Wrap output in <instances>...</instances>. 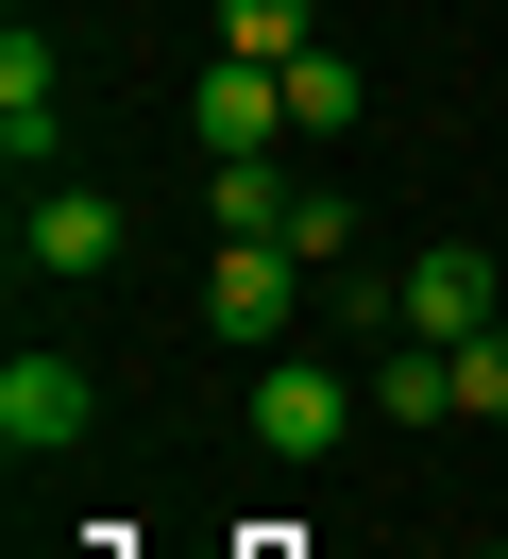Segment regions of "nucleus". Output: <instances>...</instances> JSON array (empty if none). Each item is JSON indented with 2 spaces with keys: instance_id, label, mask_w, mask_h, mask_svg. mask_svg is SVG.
I'll use <instances>...</instances> for the list:
<instances>
[{
  "instance_id": "f257e3e1",
  "label": "nucleus",
  "mask_w": 508,
  "mask_h": 559,
  "mask_svg": "<svg viewBox=\"0 0 508 559\" xmlns=\"http://www.w3.org/2000/svg\"><path fill=\"white\" fill-rule=\"evenodd\" d=\"M288 306H305V254L288 238H221V254H203V322H221V340L288 356Z\"/></svg>"
},
{
  "instance_id": "f03ea898",
  "label": "nucleus",
  "mask_w": 508,
  "mask_h": 559,
  "mask_svg": "<svg viewBox=\"0 0 508 559\" xmlns=\"http://www.w3.org/2000/svg\"><path fill=\"white\" fill-rule=\"evenodd\" d=\"M356 407H373V390H339L322 356H271V373H255V407H237V424H255L271 457H339V441H356Z\"/></svg>"
},
{
  "instance_id": "7ed1b4c3",
  "label": "nucleus",
  "mask_w": 508,
  "mask_h": 559,
  "mask_svg": "<svg viewBox=\"0 0 508 559\" xmlns=\"http://www.w3.org/2000/svg\"><path fill=\"white\" fill-rule=\"evenodd\" d=\"M85 424H102L85 356H0V457H68Z\"/></svg>"
},
{
  "instance_id": "20e7f679",
  "label": "nucleus",
  "mask_w": 508,
  "mask_h": 559,
  "mask_svg": "<svg viewBox=\"0 0 508 559\" xmlns=\"http://www.w3.org/2000/svg\"><path fill=\"white\" fill-rule=\"evenodd\" d=\"M390 288H406V340H440V356H458V340H492V322H508V272H492L474 238H440L424 272H390Z\"/></svg>"
},
{
  "instance_id": "39448f33",
  "label": "nucleus",
  "mask_w": 508,
  "mask_h": 559,
  "mask_svg": "<svg viewBox=\"0 0 508 559\" xmlns=\"http://www.w3.org/2000/svg\"><path fill=\"white\" fill-rule=\"evenodd\" d=\"M0 153H17V170H51V153H68V69H51L34 17L0 35Z\"/></svg>"
},
{
  "instance_id": "423d86ee",
  "label": "nucleus",
  "mask_w": 508,
  "mask_h": 559,
  "mask_svg": "<svg viewBox=\"0 0 508 559\" xmlns=\"http://www.w3.org/2000/svg\"><path fill=\"white\" fill-rule=\"evenodd\" d=\"M17 272H119V204H102V187H34Z\"/></svg>"
},
{
  "instance_id": "0eeeda50",
  "label": "nucleus",
  "mask_w": 508,
  "mask_h": 559,
  "mask_svg": "<svg viewBox=\"0 0 508 559\" xmlns=\"http://www.w3.org/2000/svg\"><path fill=\"white\" fill-rule=\"evenodd\" d=\"M187 119H203V153H271V136H288V69H255V51H221Z\"/></svg>"
},
{
  "instance_id": "6e6552de",
  "label": "nucleus",
  "mask_w": 508,
  "mask_h": 559,
  "mask_svg": "<svg viewBox=\"0 0 508 559\" xmlns=\"http://www.w3.org/2000/svg\"><path fill=\"white\" fill-rule=\"evenodd\" d=\"M203 204H221V238H288V204H305V187L271 170V153H221V187H203Z\"/></svg>"
},
{
  "instance_id": "1a4fd4ad",
  "label": "nucleus",
  "mask_w": 508,
  "mask_h": 559,
  "mask_svg": "<svg viewBox=\"0 0 508 559\" xmlns=\"http://www.w3.org/2000/svg\"><path fill=\"white\" fill-rule=\"evenodd\" d=\"M373 407H390V424H458V356H440V340H390Z\"/></svg>"
},
{
  "instance_id": "9d476101",
  "label": "nucleus",
  "mask_w": 508,
  "mask_h": 559,
  "mask_svg": "<svg viewBox=\"0 0 508 559\" xmlns=\"http://www.w3.org/2000/svg\"><path fill=\"white\" fill-rule=\"evenodd\" d=\"M373 85H356V51H288V136H339Z\"/></svg>"
},
{
  "instance_id": "9b49d317",
  "label": "nucleus",
  "mask_w": 508,
  "mask_h": 559,
  "mask_svg": "<svg viewBox=\"0 0 508 559\" xmlns=\"http://www.w3.org/2000/svg\"><path fill=\"white\" fill-rule=\"evenodd\" d=\"M221 51H255V69H288V51H322V35H305V0H221Z\"/></svg>"
},
{
  "instance_id": "f8f14e48",
  "label": "nucleus",
  "mask_w": 508,
  "mask_h": 559,
  "mask_svg": "<svg viewBox=\"0 0 508 559\" xmlns=\"http://www.w3.org/2000/svg\"><path fill=\"white\" fill-rule=\"evenodd\" d=\"M288 254H305V272H339V254H356V204H339V187H305V204H288Z\"/></svg>"
},
{
  "instance_id": "ddd939ff",
  "label": "nucleus",
  "mask_w": 508,
  "mask_h": 559,
  "mask_svg": "<svg viewBox=\"0 0 508 559\" xmlns=\"http://www.w3.org/2000/svg\"><path fill=\"white\" fill-rule=\"evenodd\" d=\"M458 424H508V322H492V340H458Z\"/></svg>"
}]
</instances>
